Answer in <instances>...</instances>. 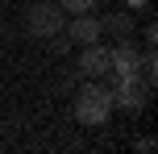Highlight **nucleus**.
Masks as SVG:
<instances>
[{
  "label": "nucleus",
  "instance_id": "nucleus-1",
  "mask_svg": "<svg viewBox=\"0 0 158 154\" xmlns=\"http://www.w3.org/2000/svg\"><path fill=\"white\" fill-rule=\"evenodd\" d=\"M75 117H79V125H92V129L108 125V117H112V88L100 83V79L83 83L75 92Z\"/></svg>",
  "mask_w": 158,
  "mask_h": 154
},
{
  "label": "nucleus",
  "instance_id": "nucleus-2",
  "mask_svg": "<svg viewBox=\"0 0 158 154\" xmlns=\"http://www.w3.org/2000/svg\"><path fill=\"white\" fill-rule=\"evenodd\" d=\"M67 25V13L58 0H42V4H33L29 13H25V29H29V38H54V33H63Z\"/></svg>",
  "mask_w": 158,
  "mask_h": 154
},
{
  "label": "nucleus",
  "instance_id": "nucleus-3",
  "mask_svg": "<svg viewBox=\"0 0 158 154\" xmlns=\"http://www.w3.org/2000/svg\"><path fill=\"white\" fill-rule=\"evenodd\" d=\"M150 83L142 75H125V79H112V108H125V113H137V108L150 100Z\"/></svg>",
  "mask_w": 158,
  "mask_h": 154
},
{
  "label": "nucleus",
  "instance_id": "nucleus-4",
  "mask_svg": "<svg viewBox=\"0 0 158 154\" xmlns=\"http://www.w3.org/2000/svg\"><path fill=\"white\" fill-rule=\"evenodd\" d=\"M79 75H87V79H104L108 75V50L100 46V42H87L83 54H79Z\"/></svg>",
  "mask_w": 158,
  "mask_h": 154
},
{
  "label": "nucleus",
  "instance_id": "nucleus-5",
  "mask_svg": "<svg viewBox=\"0 0 158 154\" xmlns=\"http://www.w3.org/2000/svg\"><path fill=\"white\" fill-rule=\"evenodd\" d=\"M63 33H67L71 42H79V46H87V42H100L104 29H100V21H96L92 13H75V21L63 25Z\"/></svg>",
  "mask_w": 158,
  "mask_h": 154
},
{
  "label": "nucleus",
  "instance_id": "nucleus-6",
  "mask_svg": "<svg viewBox=\"0 0 158 154\" xmlns=\"http://www.w3.org/2000/svg\"><path fill=\"white\" fill-rule=\"evenodd\" d=\"M100 29L112 33V38H129L133 33V17L129 13H108V17H100Z\"/></svg>",
  "mask_w": 158,
  "mask_h": 154
},
{
  "label": "nucleus",
  "instance_id": "nucleus-7",
  "mask_svg": "<svg viewBox=\"0 0 158 154\" xmlns=\"http://www.w3.org/2000/svg\"><path fill=\"white\" fill-rule=\"evenodd\" d=\"M58 4H63V13H92L96 0H58Z\"/></svg>",
  "mask_w": 158,
  "mask_h": 154
},
{
  "label": "nucleus",
  "instance_id": "nucleus-8",
  "mask_svg": "<svg viewBox=\"0 0 158 154\" xmlns=\"http://www.w3.org/2000/svg\"><path fill=\"white\" fill-rule=\"evenodd\" d=\"M46 42H50L54 54H71V38H67V33H54V38H46Z\"/></svg>",
  "mask_w": 158,
  "mask_h": 154
},
{
  "label": "nucleus",
  "instance_id": "nucleus-9",
  "mask_svg": "<svg viewBox=\"0 0 158 154\" xmlns=\"http://www.w3.org/2000/svg\"><path fill=\"white\" fill-rule=\"evenodd\" d=\"M125 4H129V8H146L150 0H125Z\"/></svg>",
  "mask_w": 158,
  "mask_h": 154
}]
</instances>
